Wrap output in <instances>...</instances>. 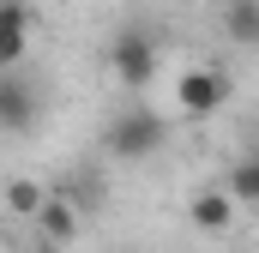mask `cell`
<instances>
[{
  "label": "cell",
  "instance_id": "6da1fadb",
  "mask_svg": "<svg viewBox=\"0 0 259 253\" xmlns=\"http://www.w3.org/2000/svg\"><path fill=\"white\" fill-rule=\"evenodd\" d=\"M163 145H169V121L157 109H127V115H115V121L103 126V151L115 163H145Z\"/></svg>",
  "mask_w": 259,
  "mask_h": 253
},
{
  "label": "cell",
  "instance_id": "7a4b0ae2",
  "mask_svg": "<svg viewBox=\"0 0 259 253\" xmlns=\"http://www.w3.org/2000/svg\"><path fill=\"white\" fill-rule=\"evenodd\" d=\"M157 36L151 30H139V24H121L115 36H109V72H115V85H127V91H145L151 78H157Z\"/></svg>",
  "mask_w": 259,
  "mask_h": 253
},
{
  "label": "cell",
  "instance_id": "3957f363",
  "mask_svg": "<svg viewBox=\"0 0 259 253\" xmlns=\"http://www.w3.org/2000/svg\"><path fill=\"white\" fill-rule=\"evenodd\" d=\"M229 97H235V78H229L223 66H187V72L175 78V109H181L187 121H211Z\"/></svg>",
  "mask_w": 259,
  "mask_h": 253
},
{
  "label": "cell",
  "instance_id": "277c9868",
  "mask_svg": "<svg viewBox=\"0 0 259 253\" xmlns=\"http://www.w3.org/2000/svg\"><path fill=\"white\" fill-rule=\"evenodd\" d=\"M42 121V91L18 66H0V133H36Z\"/></svg>",
  "mask_w": 259,
  "mask_h": 253
},
{
  "label": "cell",
  "instance_id": "5b68a950",
  "mask_svg": "<svg viewBox=\"0 0 259 253\" xmlns=\"http://www.w3.org/2000/svg\"><path fill=\"white\" fill-rule=\"evenodd\" d=\"M30 223H36V241L72 247V235H78V205H66L61 193H42V205L30 211Z\"/></svg>",
  "mask_w": 259,
  "mask_h": 253
},
{
  "label": "cell",
  "instance_id": "8992f818",
  "mask_svg": "<svg viewBox=\"0 0 259 253\" xmlns=\"http://www.w3.org/2000/svg\"><path fill=\"white\" fill-rule=\"evenodd\" d=\"M187 223H193L199 235H223V229L235 223V199L223 187H199L193 199H187Z\"/></svg>",
  "mask_w": 259,
  "mask_h": 253
},
{
  "label": "cell",
  "instance_id": "52a82bcc",
  "mask_svg": "<svg viewBox=\"0 0 259 253\" xmlns=\"http://www.w3.org/2000/svg\"><path fill=\"white\" fill-rule=\"evenodd\" d=\"M24 49H30V6L0 0V66H24Z\"/></svg>",
  "mask_w": 259,
  "mask_h": 253
},
{
  "label": "cell",
  "instance_id": "ba28073f",
  "mask_svg": "<svg viewBox=\"0 0 259 253\" xmlns=\"http://www.w3.org/2000/svg\"><path fill=\"white\" fill-rule=\"evenodd\" d=\"M223 30H229V43L253 49L259 43V0H229L223 6Z\"/></svg>",
  "mask_w": 259,
  "mask_h": 253
},
{
  "label": "cell",
  "instance_id": "9c48e42d",
  "mask_svg": "<svg viewBox=\"0 0 259 253\" xmlns=\"http://www.w3.org/2000/svg\"><path fill=\"white\" fill-rule=\"evenodd\" d=\"M223 193H229L235 205H259V163H253V151H241V157L229 163V181H223Z\"/></svg>",
  "mask_w": 259,
  "mask_h": 253
},
{
  "label": "cell",
  "instance_id": "30bf717a",
  "mask_svg": "<svg viewBox=\"0 0 259 253\" xmlns=\"http://www.w3.org/2000/svg\"><path fill=\"white\" fill-rule=\"evenodd\" d=\"M42 193H49V187H42V181H30V175H18V181H6V211L30 223V211L42 205Z\"/></svg>",
  "mask_w": 259,
  "mask_h": 253
},
{
  "label": "cell",
  "instance_id": "8fae6325",
  "mask_svg": "<svg viewBox=\"0 0 259 253\" xmlns=\"http://www.w3.org/2000/svg\"><path fill=\"white\" fill-rule=\"evenodd\" d=\"M36 253H66V247H55V241H36Z\"/></svg>",
  "mask_w": 259,
  "mask_h": 253
}]
</instances>
